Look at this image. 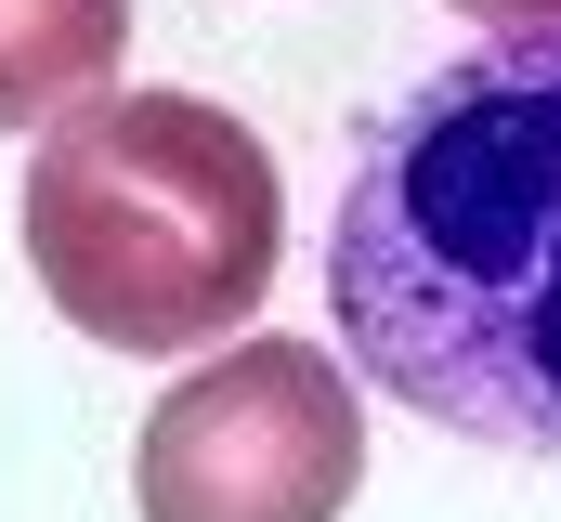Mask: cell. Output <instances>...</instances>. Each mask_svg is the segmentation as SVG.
<instances>
[{
    "label": "cell",
    "instance_id": "cell-1",
    "mask_svg": "<svg viewBox=\"0 0 561 522\" xmlns=\"http://www.w3.org/2000/svg\"><path fill=\"white\" fill-rule=\"evenodd\" d=\"M327 314L366 392L561 470V26H496L366 130Z\"/></svg>",
    "mask_w": 561,
    "mask_h": 522
},
{
    "label": "cell",
    "instance_id": "cell-2",
    "mask_svg": "<svg viewBox=\"0 0 561 522\" xmlns=\"http://www.w3.org/2000/svg\"><path fill=\"white\" fill-rule=\"evenodd\" d=\"M39 300L105 353H209L262 314L287 261V183L262 130L209 92H92L26 157Z\"/></svg>",
    "mask_w": 561,
    "mask_h": 522
},
{
    "label": "cell",
    "instance_id": "cell-3",
    "mask_svg": "<svg viewBox=\"0 0 561 522\" xmlns=\"http://www.w3.org/2000/svg\"><path fill=\"white\" fill-rule=\"evenodd\" d=\"M366 484V418L353 366L327 340H236L144 405L131 497L144 522H340Z\"/></svg>",
    "mask_w": 561,
    "mask_h": 522
},
{
    "label": "cell",
    "instance_id": "cell-4",
    "mask_svg": "<svg viewBox=\"0 0 561 522\" xmlns=\"http://www.w3.org/2000/svg\"><path fill=\"white\" fill-rule=\"evenodd\" d=\"M131 53V0H0V130H53Z\"/></svg>",
    "mask_w": 561,
    "mask_h": 522
},
{
    "label": "cell",
    "instance_id": "cell-5",
    "mask_svg": "<svg viewBox=\"0 0 561 522\" xmlns=\"http://www.w3.org/2000/svg\"><path fill=\"white\" fill-rule=\"evenodd\" d=\"M444 13H470V26H561V0H444Z\"/></svg>",
    "mask_w": 561,
    "mask_h": 522
}]
</instances>
